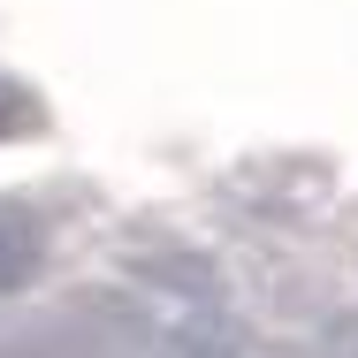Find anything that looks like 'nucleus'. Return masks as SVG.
Masks as SVG:
<instances>
[{"label":"nucleus","instance_id":"f257e3e1","mask_svg":"<svg viewBox=\"0 0 358 358\" xmlns=\"http://www.w3.org/2000/svg\"><path fill=\"white\" fill-rule=\"evenodd\" d=\"M38 275V229L31 221H0V297Z\"/></svg>","mask_w":358,"mask_h":358},{"label":"nucleus","instance_id":"f03ea898","mask_svg":"<svg viewBox=\"0 0 358 358\" xmlns=\"http://www.w3.org/2000/svg\"><path fill=\"white\" fill-rule=\"evenodd\" d=\"M138 275H152V282H168L176 297H214V267L206 259H138Z\"/></svg>","mask_w":358,"mask_h":358},{"label":"nucleus","instance_id":"7ed1b4c3","mask_svg":"<svg viewBox=\"0 0 358 358\" xmlns=\"http://www.w3.org/2000/svg\"><path fill=\"white\" fill-rule=\"evenodd\" d=\"M38 130V99L23 84H0V138H31Z\"/></svg>","mask_w":358,"mask_h":358},{"label":"nucleus","instance_id":"20e7f679","mask_svg":"<svg viewBox=\"0 0 358 358\" xmlns=\"http://www.w3.org/2000/svg\"><path fill=\"white\" fill-rule=\"evenodd\" d=\"M168 358H236V351H221V343H199V336H183V343H168Z\"/></svg>","mask_w":358,"mask_h":358}]
</instances>
